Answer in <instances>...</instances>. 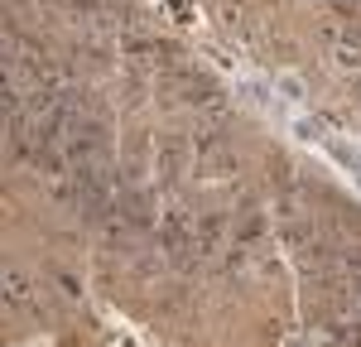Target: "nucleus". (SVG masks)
<instances>
[{"label":"nucleus","mask_w":361,"mask_h":347,"mask_svg":"<svg viewBox=\"0 0 361 347\" xmlns=\"http://www.w3.org/2000/svg\"><path fill=\"white\" fill-rule=\"evenodd\" d=\"M318 333L328 347H361V314H347V309H333L323 304L318 314Z\"/></svg>","instance_id":"obj_1"},{"label":"nucleus","mask_w":361,"mask_h":347,"mask_svg":"<svg viewBox=\"0 0 361 347\" xmlns=\"http://www.w3.org/2000/svg\"><path fill=\"white\" fill-rule=\"evenodd\" d=\"M188 150L193 145H183L178 135H159L154 140V169H159V183H178V174L188 164Z\"/></svg>","instance_id":"obj_2"},{"label":"nucleus","mask_w":361,"mask_h":347,"mask_svg":"<svg viewBox=\"0 0 361 347\" xmlns=\"http://www.w3.org/2000/svg\"><path fill=\"white\" fill-rule=\"evenodd\" d=\"M5 309L10 314H34V280H29L20 265H5Z\"/></svg>","instance_id":"obj_3"},{"label":"nucleus","mask_w":361,"mask_h":347,"mask_svg":"<svg viewBox=\"0 0 361 347\" xmlns=\"http://www.w3.org/2000/svg\"><path fill=\"white\" fill-rule=\"evenodd\" d=\"M222 236H226V217L222 212H202V217H197V251H202L207 260L222 251Z\"/></svg>","instance_id":"obj_4"},{"label":"nucleus","mask_w":361,"mask_h":347,"mask_svg":"<svg viewBox=\"0 0 361 347\" xmlns=\"http://www.w3.org/2000/svg\"><path fill=\"white\" fill-rule=\"evenodd\" d=\"M260 231H265V217H260V212H246V217L236 222V241H241V246H255Z\"/></svg>","instance_id":"obj_5"}]
</instances>
